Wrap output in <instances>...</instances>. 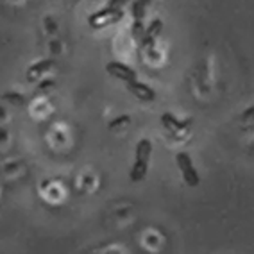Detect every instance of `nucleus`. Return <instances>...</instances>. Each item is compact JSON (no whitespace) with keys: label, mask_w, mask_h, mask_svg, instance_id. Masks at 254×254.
<instances>
[{"label":"nucleus","mask_w":254,"mask_h":254,"mask_svg":"<svg viewBox=\"0 0 254 254\" xmlns=\"http://www.w3.org/2000/svg\"><path fill=\"white\" fill-rule=\"evenodd\" d=\"M152 154V141L149 138H141L136 145V152H134V163L131 168V177L132 183L143 181V177L147 176V167H149V159Z\"/></svg>","instance_id":"f257e3e1"},{"label":"nucleus","mask_w":254,"mask_h":254,"mask_svg":"<svg viewBox=\"0 0 254 254\" xmlns=\"http://www.w3.org/2000/svg\"><path fill=\"white\" fill-rule=\"evenodd\" d=\"M122 18H124L122 9H115V7L106 5L104 9H100L88 16V25H90L91 29H104V27H108V25L118 23Z\"/></svg>","instance_id":"f03ea898"},{"label":"nucleus","mask_w":254,"mask_h":254,"mask_svg":"<svg viewBox=\"0 0 254 254\" xmlns=\"http://www.w3.org/2000/svg\"><path fill=\"white\" fill-rule=\"evenodd\" d=\"M176 163H177V167H179V170H181L183 179H185L186 185L199 186L200 177H199V174H197L195 167H193V161H191L188 152H179V154L176 156Z\"/></svg>","instance_id":"7ed1b4c3"},{"label":"nucleus","mask_w":254,"mask_h":254,"mask_svg":"<svg viewBox=\"0 0 254 254\" xmlns=\"http://www.w3.org/2000/svg\"><path fill=\"white\" fill-rule=\"evenodd\" d=\"M106 72L115 79H120L127 84V82L138 81L136 79V70L131 68L129 64L120 63V61H111V63L106 64Z\"/></svg>","instance_id":"20e7f679"},{"label":"nucleus","mask_w":254,"mask_h":254,"mask_svg":"<svg viewBox=\"0 0 254 254\" xmlns=\"http://www.w3.org/2000/svg\"><path fill=\"white\" fill-rule=\"evenodd\" d=\"M127 90L131 91L138 100H141V102H152L156 99V91L149 84H145V82H140V81L127 82Z\"/></svg>","instance_id":"39448f33"},{"label":"nucleus","mask_w":254,"mask_h":254,"mask_svg":"<svg viewBox=\"0 0 254 254\" xmlns=\"http://www.w3.org/2000/svg\"><path fill=\"white\" fill-rule=\"evenodd\" d=\"M161 31H163V22H161L159 18L152 20L149 27L145 29V34H143V38H141L140 45L143 47V49H152L156 38L161 34Z\"/></svg>","instance_id":"423d86ee"},{"label":"nucleus","mask_w":254,"mask_h":254,"mask_svg":"<svg viewBox=\"0 0 254 254\" xmlns=\"http://www.w3.org/2000/svg\"><path fill=\"white\" fill-rule=\"evenodd\" d=\"M54 66V59H41L38 63H34L31 68L27 70V81L34 82L40 79V75H43L45 72H49L50 68Z\"/></svg>","instance_id":"0eeeda50"},{"label":"nucleus","mask_w":254,"mask_h":254,"mask_svg":"<svg viewBox=\"0 0 254 254\" xmlns=\"http://www.w3.org/2000/svg\"><path fill=\"white\" fill-rule=\"evenodd\" d=\"M161 122H163V126L167 127L168 131H174V132H181V131H186L188 127H190L191 124V118H188V120H185V122H179L174 115L167 113L161 117Z\"/></svg>","instance_id":"6e6552de"},{"label":"nucleus","mask_w":254,"mask_h":254,"mask_svg":"<svg viewBox=\"0 0 254 254\" xmlns=\"http://www.w3.org/2000/svg\"><path fill=\"white\" fill-rule=\"evenodd\" d=\"M145 7L147 5L141 2V0H134L131 4V14L132 20H141L143 22V16H145Z\"/></svg>","instance_id":"1a4fd4ad"},{"label":"nucleus","mask_w":254,"mask_h":254,"mask_svg":"<svg viewBox=\"0 0 254 254\" xmlns=\"http://www.w3.org/2000/svg\"><path fill=\"white\" fill-rule=\"evenodd\" d=\"M131 34L136 41H141V38L145 34V27H143V22H141V20H134V22H132Z\"/></svg>","instance_id":"9d476101"},{"label":"nucleus","mask_w":254,"mask_h":254,"mask_svg":"<svg viewBox=\"0 0 254 254\" xmlns=\"http://www.w3.org/2000/svg\"><path fill=\"white\" fill-rule=\"evenodd\" d=\"M54 88V81L52 79H45V81H41L40 84L36 86V90H34V95H38V93H45V91L52 90Z\"/></svg>","instance_id":"9b49d317"},{"label":"nucleus","mask_w":254,"mask_h":254,"mask_svg":"<svg viewBox=\"0 0 254 254\" xmlns=\"http://www.w3.org/2000/svg\"><path fill=\"white\" fill-rule=\"evenodd\" d=\"M4 99L7 100V102H11V104H14V106H22L23 102H25L23 95H18V93H4Z\"/></svg>","instance_id":"f8f14e48"},{"label":"nucleus","mask_w":254,"mask_h":254,"mask_svg":"<svg viewBox=\"0 0 254 254\" xmlns=\"http://www.w3.org/2000/svg\"><path fill=\"white\" fill-rule=\"evenodd\" d=\"M129 122H131V117L124 115V117H118V118H115V120H111L109 129H115V127H118V126H127Z\"/></svg>","instance_id":"ddd939ff"},{"label":"nucleus","mask_w":254,"mask_h":254,"mask_svg":"<svg viewBox=\"0 0 254 254\" xmlns=\"http://www.w3.org/2000/svg\"><path fill=\"white\" fill-rule=\"evenodd\" d=\"M242 120L244 122H249V120H254V106H251V108H247L242 113Z\"/></svg>","instance_id":"4468645a"},{"label":"nucleus","mask_w":254,"mask_h":254,"mask_svg":"<svg viewBox=\"0 0 254 254\" xmlns=\"http://www.w3.org/2000/svg\"><path fill=\"white\" fill-rule=\"evenodd\" d=\"M129 0H109V7H115V9H122L124 5L127 4Z\"/></svg>","instance_id":"2eb2a0df"},{"label":"nucleus","mask_w":254,"mask_h":254,"mask_svg":"<svg viewBox=\"0 0 254 254\" xmlns=\"http://www.w3.org/2000/svg\"><path fill=\"white\" fill-rule=\"evenodd\" d=\"M141 2H143V4H145V5H149L150 2H152V0H141Z\"/></svg>","instance_id":"dca6fc26"}]
</instances>
